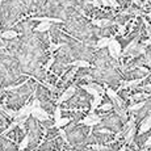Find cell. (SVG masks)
<instances>
[{
	"label": "cell",
	"mask_w": 151,
	"mask_h": 151,
	"mask_svg": "<svg viewBox=\"0 0 151 151\" xmlns=\"http://www.w3.org/2000/svg\"><path fill=\"white\" fill-rule=\"evenodd\" d=\"M34 21H47V22H57V24H63L62 19H57V17H47V16H38V17H32Z\"/></svg>",
	"instance_id": "52a82bcc"
},
{
	"label": "cell",
	"mask_w": 151,
	"mask_h": 151,
	"mask_svg": "<svg viewBox=\"0 0 151 151\" xmlns=\"http://www.w3.org/2000/svg\"><path fill=\"white\" fill-rule=\"evenodd\" d=\"M125 30H126V28H125V25H122V24H120V25H118V32H120V34H124V33H125Z\"/></svg>",
	"instance_id": "d4e9b609"
},
{
	"label": "cell",
	"mask_w": 151,
	"mask_h": 151,
	"mask_svg": "<svg viewBox=\"0 0 151 151\" xmlns=\"http://www.w3.org/2000/svg\"><path fill=\"white\" fill-rule=\"evenodd\" d=\"M149 80H150V83H151V75H149Z\"/></svg>",
	"instance_id": "f546056e"
},
{
	"label": "cell",
	"mask_w": 151,
	"mask_h": 151,
	"mask_svg": "<svg viewBox=\"0 0 151 151\" xmlns=\"http://www.w3.org/2000/svg\"><path fill=\"white\" fill-rule=\"evenodd\" d=\"M70 66H72V67H80V68H88L91 65H89V62H87L84 59H76L70 63Z\"/></svg>",
	"instance_id": "7c38bea8"
},
{
	"label": "cell",
	"mask_w": 151,
	"mask_h": 151,
	"mask_svg": "<svg viewBox=\"0 0 151 151\" xmlns=\"http://www.w3.org/2000/svg\"><path fill=\"white\" fill-rule=\"evenodd\" d=\"M149 17H150V20H151V16H149Z\"/></svg>",
	"instance_id": "e575fe53"
},
{
	"label": "cell",
	"mask_w": 151,
	"mask_h": 151,
	"mask_svg": "<svg viewBox=\"0 0 151 151\" xmlns=\"http://www.w3.org/2000/svg\"><path fill=\"white\" fill-rule=\"evenodd\" d=\"M4 92H5V89H0V97L4 95Z\"/></svg>",
	"instance_id": "f1b7e54d"
},
{
	"label": "cell",
	"mask_w": 151,
	"mask_h": 151,
	"mask_svg": "<svg viewBox=\"0 0 151 151\" xmlns=\"http://www.w3.org/2000/svg\"><path fill=\"white\" fill-rule=\"evenodd\" d=\"M103 7H110V0H101Z\"/></svg>",
	"instance_id": "484cf974"
},
{
	"label": "cell",
	"mask_w": 151,
	"mask_h": 151,
	"mask_svg": "<svg viewBox=\"0 0 151 151\" xmlns=\"http://www.w3.org/2000/svg\"><path fill=\"white\" fill-rule=\"evenodd\" d=\"M112 108H113V104L106 103V104H103V105L100 106V110L101 112H108V110H110Z\"/></svg>",
	"instance_id": "44dd1931"
},
{
	"label": "cell",
	"mask_w": 151,
	"mask_h": 151,
	"mask_svg": "<svg viewBox=\"0 0 151 151\" xmlns=\"http://www.w3.org/2000/svg\"><path fill=\"white\" fill-rule=\"evenodd\" d=\"M108 50H109L110 57H112L113 59H118V58H120V55L122 54V47H121L120 42H118L117 40H114V38L110 40L109 46H108Z\"/></svg>",
	"instance_id": "6da1fadb"
},
{
	"label": "cell",
	"mask_w": 151,
	"mask_h": 151,
	"mask_svg": "<svg viewBox=\"0 0 151 151\" xmlns=\"http://www.w3.org/2000/svg\"><path fill=\"white\" fill-rule=\"evenodd\" d=\"M54 62H55V57H54L53 54H51V55H50V58H49V60L46 62V65H45V70H49V68H50L51 66L54 65Z\"/></svg>",
	"instance_id": "d6986e66"
},
{
	"label": "cell",
	"mask_w": 151,
	"mask_h": 151,
	"mask_svg": "<svg viewBox=\"0 0 151 151\" xmlns=\"http://www.w3.org/2000/svg\"><path fill=\"white\" fill-rule=\"evenodd\" d=\"M137 91H143V92H149V93H151V84H143L142 87L137 88Z\"/></svg>",
	"instance_id": "ffe728a7"
},
{
	"label": "cell",
	"mask_w": 151,
	"mask_h": 151,
	"mask_svg": "<svg viewBox=\"0 0 151 151\" xmlns=\"http://www.w3.org/2000/svg\"><path fill=\"white\" fill-rule=\"evenodd\" d=\"M100 122H101V117L93 112H91L87 117H84L83 120L80 121V124L84 125V126H88V127H93V126H96V125H100Z\"/></svg>",
	"instance_id": "7a4b0ae2"
},
{
	"label": "cell",
	"mask_w": 151,
	"mask_h": 151,
	"mask_svg": "<svg viewBox=\"0 0 151 151\" xmlns=\"http://www.w3.org/2000/svg\"><path fill=\"white\" fill-rule=\"evenodd\" d=\"M133 3H134L135 5H138V7H143V3H142L141 0H133Z\"/></svg>",
	"instance_id": "4316f807"
},
{
	"label": "cell",
	"mask_w": 151,
	"mask_h": 151,
	"mask_svg": "<svg viewBox=\"0 0 151 151\" xmlns=\"http://www.w3.org/2000/svg\"><path fill=\"white\" fill-rule=\"evenodd\" d=\"M47 151H50V150H47Z\"/></svg>",
	"instance_id": "d590c367"
},
{
	"label": "cell",
	"mask_w": 151,
	"mask_h": 151,
	"mask_svg": "<svg viewBox=\"0 0 151 151\" xmlns=\"http://www.w3.org/2000/svg\"><path fill=\"white\" fill-rule=\"evenodd\" d=\"M51 28H53V25H51V22H47V21H41L38 25H37L36 28H34V32H37V33H45V32L50 30Z\"/></svg>",
	"instance_id": "ba28073f"
},
{
	"label": "cell",
	"mask_w": 151,
	"mask_h": 151,
	"mask_svg": "<svg viewBox=\"0 0 151 151\" xmlns=\"http://www.w3.org/2000/svg\"><path fill=\"white\" fill-rule=\"evenodd\" d=\"M68 122H70V118H68V117H62L59 121L54 122V127H55V129H62L63 126L68 125Z\"/></svg>",
	"instance_id": "2e32d148"
},
{
	"label": "cell",
	"mask_w": 151,
	"mask_h": 151,
	"mask_svg": "<svg viewBox=\"0 0 151 151\" xmlns=\"http://www.w3.org/2000/svg\"><path fill=\"white\" fill-rule=\"evenodd\" d=\"M0 120H1V113H0Z\"/></svg>",
	"instance_id": "d6a6232c"
},
{
	"label": "cell",
	"mask_w": 151,
	"mask_h": 151,
	"mask_svg": "<svg viewBox=\"0 0 151 151\" xmlns=\"http://www.w3.org/2000/svg\"><path fill=\"white\" fill-rule=\"evenodd\" d=\"M66 151H75V150H66Z\"/></svg>",
	"instance_id": "1f68e13d"
},
{
	"label": "cell",
	"mask_w": 151,
	"mask_h": 151,
	"mask_svg": "<svg viewBox=\"0 0 151 151\" xmlns=\"http://www.w3.org/2000/svg\"><path fill=\"white\" fill-rule=\"evenodd\" d=\"M17 36H19V33H17L16 30L9 29V30L3 32V33L0 34V38H3V40H14V38H17Z\"/></svg>",
	"instance_id": "8fae6325"
},
{
	"label": "cell",
	"mask_w": 151,
	"mask_h": 151,
	"mask_svg": "<svg viewBox=\"0 0 151 151\" xmlns=\"http://www.w3.org/2000/svg\"><path fill=\"white\" fill-rule=\"evenodd\" d=\"M149 3H151V0H149Z\"/></svg>",
	"instance_id": "836d02e7"
},
{
	"label": "cell",
	"mask_w": 151,
	"mask_h": 151,
	"mask_svg": "<svg viewBox=\"0 0 151 151\" xmlns=\"http://www.w3.org/2000/svg\"><path fill=\"white\" fill-rule=\"evenodd\" d=\"M110 40H112V38H109V37H101V38H99V41L96 42V47L97 49H105V47H108Z\"/></svg>",
	"instance_id": "5bb4252c"
},
{
	"label": "cell",
	"mask_w": 151,
	"mask_h": 151,
	"mask_svg": "<svg viewBox=\"0 0 151 151\" xmlns=\"http://www.w3.org/2000/svg\"><path fill=\"white\" fill-rule=\"evenodd\" d=\"M151 96L149 95V92H138V93L133 95V96H130L129 99L132 100V103H137V101H143V100H147V99H150Z\"/></svg>",
	"instance_id": "9c48e42d"
},
{
	"label": "cell",
	"mask_w": 151,
	"mask_h": 151,
	"mask_svg": "<svg viewBox=\"0 0 151 151\" xmlns=\"http://www.w3.org/2000/svg\"><path fill=\"white\" fill-rule=\"evenodd\" d=\"M103 147H104V145H92L91 149L95 150V151H101L103 150Z\"/></svg>",
	"instance_id": "603a6c76"
},
{
	"label": "cell",
	"mask_w": 151,
	"mask_h": 151,
	"mask_svg": "<svg viewBox=\"0 0 151 151\" xmlns=\"http://www.w3.org/2000/svg\"><path fill=\"white\" fill-rule=\"evenodd\" d=\"M146 104V101H139V103H133L130 106H127V110L132 113H137L139 112L142 108H143V105Z\"/></svg>",
	"instance_id": "4fadbf2b"
},
{
	"label": "cell",
	"mask_w": 151,
	"mask_h": 151,
	"mask_svg": "<svg viewBox=\"0 0 151 151\" xmlns=\"http://www.w3.org/2000/svg\"><path fill=\"white\" fill-rule=\"evenodd\" d=\"M92 4V7L95 8H101L103 7V4H101V0H92V1H89Z\"/></svg>",
	"instance_id": "7402d4cb"
},
{
	"label": "cell",
	"mask_w": 151,
	"mask_h": 151,
	"mask_svg": "<svg viewBox=\"0 0 151 151\" xmlns=\"http://www.w3.org/2000/svg\"><path fill=\"white\" fill-rule=\"evenodd\" d=\"M75 86H70L66 91H63V93L59 96V99H58V104H62V103H65V101H67L70 100L72 96L75 95Z\"/></svg>",
	"instance_id": "277c9868"
},
{
	"label": "cell",
	"mask_w": 151,
	"mask_h": 151,
	"mask_svg": "<svg viewBox=\"0 0 151 151\" xmlns=\"http://www.w3.org/2000/svg\"><path fill=\"white\" fill-rule=\"evenodd\" d=\"M3 1H4V0H0V7H1V3H3Z\"/></svg>",
	"instance_id": "4dcf8cb0"
},
{
	"label": "cell",
	"mask_w": 151,
	"mask_h": 151,
	"mask_svg": "<svg viewBox=\"0 0 151 151\" xmlns=\"http://www.w3.org/2000/svg\"><path fill=\"white\" fill-rule=\"evenodd\" d=\"M135 132H137V129H135V125H134V126H132V127H130V129L126 132V134H125V142H126L127 145H130L133 141H134Z\"/></svg>",
	"instance_id": "30bf717a"
},
{
	"label": "cell",
	"mask_w": 151,
	"mask_h": 151,
	"mask_svg": "<svg viewBox=\"0 0 151 151\" xmlns=\"http://www.w3.org/2000/svg\"><path fill=\"white\" fill-rule=\"evenodd\" d=\"M78 72V67H74L71 70V71H68L67 74H66V76H65V79H63V83H67V82H70V80L72 79V78L75 76V74Z\"/></svg>",
	"instance_id": "e0dca14e"
},
{
	"label": "cell",
	"mask_w": 151,
	"mask_h": 151,
	"mask_svg": "<svg viewBox=\"0 0 151 151\" xmlns=\"http://www.w3.org/2000/svg\"><path fill=\"white\" fill-rule=\"evenodd\" d=\"M60 118H62V109H60V106H57L54 110V120H55V122L57 121H59Z\"/></svg>",
	"instance_id": "ac0fdd59"
},
{
	"label": "cell",
	"mask_w": 151,
	"mask_h": 151,
	"mask_svg": "<svg viewBox=\"0 0 151 151\" xmlns=\"http://www.w3.org/2000/svg\"><path fill=\"white\" fill-rule=\"evenodd\" d=\"M110 7L112 8H118L120 7V4H118L117 0H110Z\"/></svg>",
	"instance_id": "cb8c5ba5"
},
{
	"label": "cell",
	"mask_w": 151,
	"mask_h": 151,
	"mask_svg": "<svg viewBox=\"0 0 151 151\" xmlns=\"http://www.w3.org/2000/svg\"><path fill=\"white\" fill-rule=\"evenodd\" d=\"M91 22H92V25H95V27H97V28H109L110 25L113 24V21L109 19H100V20L93 19Z\"/></svg>",
	"instance_id": "8992f818"
},
{
	"label": "cell",
	"mask_w": 151,
	"mask_h": 151,
	"mask_svg": "<svg viewBox=\"0 0 151 151\" xmlns=\"http://www.w3.org/2000/svg\"><path fill=\"white\" fill-rule=\"evenodd\" d=\"M30 134H27L24 135V138H22V141L20 142V146H19V151H24L27 147L29 146V142H30Z\"/></svg>",
	"instance_id": "9a60e30c"
},
{
	"label": "cell",
	"mask_w": 151,
	"mask_h": 151,
	"mask_svg": "<svg viewBox=\"0 0 151 151\" xmlns=\"http://www.w3.org/2000/svg\"><path fill=\"white\" fill-rule=\"evenodd\" d=\"M145 46H151V37H149V40H146V41L143 42Z\"/></svg>",
	"instance_id": "83f0119b"
},
{
	"label": "cell",
	"mask_w": 151,
	"mask_h": 151,
	"mask_svg": "<svg viewBox=\"0 0 151 151\" xmlns=\"http://www.w3.org/2000/svg\"><path fill=\"white\" fill-rule=\"evenodd\" d=\"M32 116H33L36 120L49 121V113L46 112L41 105H33V108H32Z\"/></svg>",
	"instance_id": "3957f363"
},
{
	"label": "cell",
	"mask_w": 151,
	"mask_h": 151,
	"mask_svg": "<svg viewBox=\"0 0 151 151\" xmlns=\"http://www.w3.org/2000/svg\"><path fill=\"white\" fill-rule=\"evenodd\" d=\"M150 129H151V113H150L149 116H146V117H145L143 120H142L141 127H139V134L147 133Z\"/></svg>",
	"instance_id": "5b68a950"
}]
</instances>
